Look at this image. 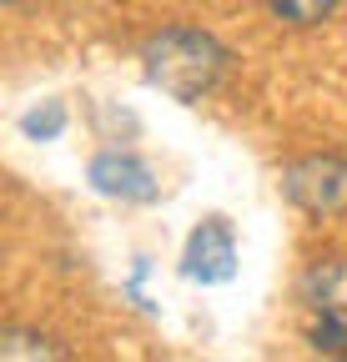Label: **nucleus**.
I'll list each match as a JSON object with an SVG mask.
<instances>
[{
  "mask_svg": "<svg viewBox=\"0 0 347 362\" xmlns=\"http://www.w3.org/2000/svg\"><path fill=\"white\" fill-rule=\"evenodd\" d=\"M141 76L166 90L171 101H182V106H196L206 96H216L232 71V51L222 40H216L211 30L201 25H161L141 40Z\"/></svg>",
  "mask_w": 347,
  "mask_h": 362,
  "instance_id": "nucleus-1",
  "label": "nucleus"
},
{
  "mask_svg": "<svg viewBox=\"0 0 347 362\" xmlns=\"http://www.w3.org/2000/svg\"><path fill=\"white\" fill-rule=\"evenodd\" d=\"M282 197L317 221L347 216V156L342 151H307L282 166Z\"/></svg>",
  "mask_w": 347,
  "mask_h": 362,
  "instance_id": "nucleus-2",
  "label": "nucleus"
},
{
  "mask_svg": "<svg viewBox=\"0 0 347 362\" xmlns=\"http://www.w3.org/2000/svg\"><path fill=\"white\" fill-rule=\"evenodd\" d=\"M86 187L106 202H126V206H151L161 202V176L146 156L126 151V146H106L86 161Z\"/></svg>",
  "mask_w": 347,
  "mask_h": 362,
  "instance_id": "nucleus-3",
  "label": "nucleus"
},
{
  "mask_svg": "<svg viewBox=\"0 0 347 362\" xmlns=\"http://www.w3.org/2000/svg\"><path fill=\"white\" fill-rule=\"evenodd\" d=\"M242 252H237V232L227 216H201L192 226V237L182 247V277L196 287H222L237 277Z\"/></svg>",
  "mask_w": 347,
  "mask_h": 362,
  "instance_id": "nucleus-4",
  "label": "nucleus"
},
{
  "mask_svg": "<svg viewBox=\"0 0 347 362\" xmlns=\"http://www.w3.org/2000/svg\"><path fill=\"white\" fill-rule=\"evenodd\" d=\"M297 292H302L312 317H342L347 322V252L312 257L307 272H302V282H297Z\"/></svg>",
  "mask_w": 347,
  "mask_h": 362,
  "instance_id": "nucleus-5",
  "label": "nucleus"
},
{
  "mask_svg": "<svg viewBox=\"0 0 347 362\" xmlns=\"http://www.w3.org/2000/svg\"><path fill=\"white\" fill-rule=\"evenodd\" d=\"M262 6L287 30H317V25H327L342 11V0H262Z\"/></svg>",
  "mask_w": 347,
  "mask_h": 362,
  "instance_id": "nucleus-6",
  "label": "nucleus"
},
{
  "mask_svg": "<svg viewBox=\"0 0 347 362\" xmlns=\"http://www.w3.org/2000/svg\"><path fill=\"white\" fill-rule=\"evenodd\" d=\"M66 106L61 101H40V106H30L25 116H20V131H25V141H61L66 136Z\"/></svg>",
  "mask_w": 347,
  "mask_h": 362,
  "instance_id": "nucleus-7",
  "label": "nucleus"
},
{
  "mask_svg": "<svg viewBox=\"0 0 347 362\" xmlns=\"http://www.w3.org/2000/svg\"><path fill=\"white\" fill-rule=\"evenodd\" d=\"M0 357H66V347H56V337H46V332L6 327L0 332Z\"/></svg>",
  "mask_w": 347,
  "mask_h": 362,
  "instance_id": "nucleus-8",
  "label": "nucleus"
},
{
  "mask_svg": "<svg viewBox=\"0 0 347 362\" xmlns=\"http://www.w3.org/2000/svg\"><path fill=\"white\" fill-rule=\"evenodd\" d=\"M307 342H312V352L347 357V322H342V317H312V322H307Z\"/></svg>",
  "mask_w": 347,
  "mask_h": 362,
  "instance_id": "nucleus-9",
  "label": "nucleus"
},
{
  "mask_svg": "<svg viewBox=\"0 0 347 362\" xmlns=\"http://www.w3.org/2000/svg\"><path fill=\"white\" fill-rule=\"evenodd\" d=\"M6 6H11V11H20V6H30V0H6Z\"/></svg>",
  "mask_w": 347,
  "mask_h": 362,
  "instance_id": "nucleus-10",
  "label": "nucleus"
}]
</instances>
